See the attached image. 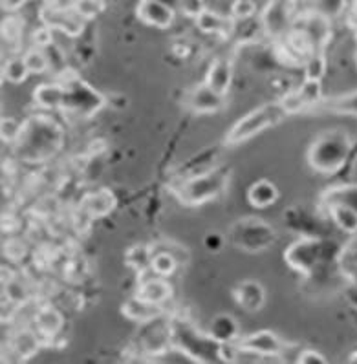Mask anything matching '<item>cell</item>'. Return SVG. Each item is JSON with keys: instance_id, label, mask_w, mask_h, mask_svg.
Instances as JSON below:
<instances>
[{"instance_id": "6da1fadb", "label": "cell", "mask_w": 357, "mask_h": 364, "mask_svg": "<svg viewBox=\"0 0 357 364\" xmlns=\"http://www.w3.org/2000/svg\"><path fill=\"white\" fill-rule=\"evenodd\" d=\"M352 150V139L344 130H324L308 149V165L321 174H334L346 163Z\"/></svg>"}, {"instance_id": "7a4b0ae2", "label": "cell", "mask_w": 357, "mask_h": 364, "mask_svg": "<svg viewBox=\"0 0 357 364\" xmlns=\"http://www.w3.org/2000/svg\"><path fill=\"white\" fill-rule=\"evenodd\" d=\"M229 174L231 172L228 167H220L198 176H189L174 189V194L181 203L189 207L203 205L206 202H211L224 193L228 187Z\"/></svg>"}, {"instance_id": "3957f363", "label": "cell", "mask_w": 357, "mask_h": 364, "mask_svg": "<svg viewBox=\"0 0 357 364\" xmlns=\"http://www.w3.org/2000/svg\"><path fill=\"white\" fill-rule=\"evenodd\" d=\"M286 117H288V112L280 105V101L279 103H267L255 108L250 114H245L240 121H237L235 127L229 130L228 136H225V145L231 146L247 141V139L258 136L266 129H272V127L282 123Z\"/></svg>"}, {"instance_id": "277c9868", "label": "cell", "mask_w": 357, "mask_h": 364, "mask_svg": "<svg viewBox=\"0 0 357 364\" xmlns=\"http://www.w3.org/2000/svg\"><path fill=\"white\" fill-rule=\"evenodd\" d=\"M323 258V242L319 238H301L288 247L284 260L292 269L310 274Z\"/></svg>"}, {"instance_id": "5b68a950", "label": "cell", "mask_w": 357, "mask_h": 364, "mask_svg": "<svg viewBox=\"0 0 357 364\" xmlns=\"http://www.w3.org/2000/svg\"><path fill=\"white\" fill-rule=\"evenodd\" d=\"M238 348L245 353H253V355L260 357H273L282 353L286 348V344L280 341V337L277 333L270 330H260L257 333L245 335L237 341Z\"/></svg>"}, {"instance_id": "8992f818", "label": "cell", "mask_w": 357, "mask_h": 364, "mask_svg": "<svg viewBox=\"0 0 357 364\" xmlns=\"http://www.w3.org/2000/svg\"><path fill=\"white\" fill-rule=\"evenodd\" d=\"M293 30L304 35L306 41L310 43L311 50L315 53L323 50L324 43L330 37V21H328V17L315 11V14L304 15V17L299 18L297 26L293 28Z\"/></svg>"}, {"instance_id": "52a82bcc", "label": "cell", "mask_w": 357, "mask_h": 364, "mask_svg": "<svg viewBox=\"0 0 357 364\" xmlns=\"http://www.w3.org/2000/svg\"><path fill=\"white\" fill-rule=\"evenodd\" d=\"M41 18H43L44 26L65 31L70 37H75L82 31V18L73 9H59L48 6L41 11Z\"/></svg>"}, {"instance_id": "ba28073f", "label": "cell", "mask_w": 357, "mask_h": 364, "mask_svg": "<svg viewBox=\"0 0 357 364\" xmlns=\"http://www.w3.org/2000/svg\"><path fill=\"white\" fill-rule=\"evenodd\" d=\"M174 9L167 6L161 0H139L136 15L139 21H143L149 26L159 28V30H167L174 22Z\"/></svg>"}, {"instance_id": "9c48e42d", "label": "cell", "mask_w": 357, "mask_h": 364, "mask_svg": "<svg viewBox=\"0 0 357 364\" xmlns=\"http://www.w3.org/2000/svg\"><path fill=\"white\" fill-rule=\"evenodd\" d=\"M186 105L194 114H215L224 108V95L216 94L213 88L202 82L187 94Z\"/></svg>"}, {"instance_id": "30bf717a", "label": "cell", "mask_w": 357, "mask_h": 364, "mask_svg": "<svg viewBox=\"0 0 357 364\" xmlns=\"http://www.w3.org/2000/svg\"><path fill=\"white\" fill-rule=\"evenodd\" d=\"M235 300L244 311L255 313L262 309L266 302V291H264L262 284L255 282V280H244L235 287Z\"/></svg>"}, {"instance_id": "8fae6325", "label": "cell", "mask_w": 357, "mask_h": 364, "mask_svg": "<svg viewBox=\"0 0 357 364\" xmlns=\"http://www.w3.org/2000/svg\"><path fill=\"white\" fill-rule=\"evenodd\" d=\"M194 21H196V26L200 31L218 35V37H229L235 31V22H237L231 15L216 14V11H209V9H203Z\"/></svg>"}, {"instance_id": "7c38bea8", "label": "cell", "mask_w": 357, "mask_h": 364, "mask_svg": "<svg viewBox=\"0 0 357 364\" xmlns=\"http://www.w3.org/2000/svg\"><path fill=\"white\" fill-rule=\"evenodd\" d=\"M207 335L218 344H231L237 343L240 338V330H238L237 318L229 313H220L211 321Z\"/></svg>"}, {"instance_id": "4fadbf2b", "label": "cell", "mask_w": 357, "mask_h": 364, "mask_svg": "<svg viewBox=\"0 0 357 364\" xmlns=\"http://www.w3.org/2000/svg\"><path fill=\"white\" fill-rule=\"evenodd\" d=\"M206 82L209 88L216 92L220 95H228L229 88H231V82H233V68H231V63L225 59H215L213 60V65L209 66L207 70V77Z\"/></svg>"}, {"instance_id": "5bb4252c", "label": "cell", "mask_w": 357, "mask_h": 364, "mask_svg": "<svg viewBox=\"0 0 357 364\" xmlns=\"http://www.w3.org/2000/svg\"><path fill=\"white\" fill-rule=\"evenodd\" d=\"M121 313L127 318H130V321L146 324V322L156 321L161 315V308H159V304H151V302H146V300H142L136 296V299L127 300L123 308H121Z\"/></svg>"}, {"instance_id": "9a60e30c", "label": "cell", "mask_w": 357, "mask_h": 364, "mask_svg": "<svg viewBox=\"0 0 357 364\" xmlns=\"http://www.w3.org/2000/svg\"><path fill=\"white\" fill-rule=\"evenodd\" d=\"M279 200V189L267 180H258L247 191V202L257 209H266Z\"/></svg>"}, {"instance_id": "2e32d148", "label": "cell", "mask_w": 357, "mask_h": 364, "mask_svg": "<svg viewBox=\"0 0 357 364\" xmlns=\"http://www.w3.org/2000/svg\"><path fill=\"white\" fill-rule=\"evenodd\" d=\"M136 296L142 300H146V302H151V304H164L165 300L171 296V286L167 284V280H164L161 277L156 274L154 279H149L145 282H142Z\"/></svg>"}, {"instance_id": "e0dca14e", "label": "cell", "mask_w": 357, "mask_h": 364, "mask_svg": "<svg viewBox=\"0 0 357 364\" xmlns=\"http://www.w3.org/2000/svg\"><path fill=\"white\" fill-rule=\"evenodd\" d=\"M66 97H68V90L60 85H41L33 92L35 103L43 108H50V110L65 107Z\"/></svg>"}, {"instance_id": "ac0fdd59", "label": "cell", "mask_w": 357, "mask_h": 364, "mask_svg": "<svg viewBox=\"0 0 357 364\" xmlns=\"http://www.w3.org/2000/svg\"><path fill=\"white\" fill-rule=\"evenodd\" d=\"M324 205H344L357 213V185H341L323 194Z\"/></svg>"}, {"instance_id": "d6986e66", "label": "cell", "mask_w": 357, "mask_h": 364, "mask_svg": "<svg viewBox=\"0 0 357 364\" xmlns=\"http://www.w3.org/2000/svg\"><path fill=\"white\" fill-rule=\"evenodd\" d=\"M331 220L336 222L339 229H343L348 235H356L357 232V213L350 207L344 205H328Z\"/></svg>"}, {"instance_id": "ffe728a7", "label": "cell", "mask_w": 357, "mask_h": 364, "mask_svg": "<svg viewBox=\"0 0 357 364\" xmlns=\"http://www.w3.org/2000/svg\"><path fill=\"white\" fill-rule=\"evenodd\" d=\"M317 107L324 108V110L337 112V114H348V116H357V90L350 92V94L339 95L330 101H321Z\"/></svg>"}, {"instance_id": "44dd1931", "label": "cell", "mask_w": 357, "mask_h": 364, "mask_svg": "<svg viewBox=\"0 0 357 364\" xmlns=\"http://www.w3.org/2000/svg\"><path fill=\"white\" fill-rule=\"evenodd\" d=\"M35 321H37V326H39V330L43 333L52 337V335H55L60 330V326H63V315L55 308H43L37 313Z\"/></svg>"}, {"instance_id": "7402d4cb", "label": "cell", "mask_w": 357, "mask_h": 364, "mask_svg": "<svg viewBox=\"0 0 357 364\" xmlns=\"http://www.w3.org/2000/svg\"><path fill=\"white\" fill-rule=\"evenodd\" d=\"M30 75V70L26 66V60L24 57H14V59H8L4 65V77L8 79L9 82H24Z\"/></svg>"}, {"instance_id": "603a6c76", "label": "cell", "mask_w": 357, "mask_h": 364, "mask_svg": "<svg viewBox=\"0 0 357 364\" xmlns=\"http://www.w3.org/2000/svg\"><path fill=\"white\" fill-rule=\"evenodd\" d=\"M176 258L172 257L171 253H167V251H159V253H156L151 260V269L154 271L158 277H171V274L174 273V269H176Z\"/></svg>"}, {"instance_id": "cb8c5ba5", "label": "cell", "mask_w": 357, "mask_h": 364, "mask_svg": "<svg viewBox=\"0 0 357 364\" xmlns=\"http://www.w3.org/2000/svg\"><path fill=\"white\" fill-rule=\"evenodd\" d=\"M161 2H165L174 11H180L183 17L189 18H196L206 9L203 0H161Z\"/></svg>"}, {"instance_id": "d4e9b609", "label": "cell", "mask_w": 357, "mask_h": 364, "mask_svg": "<svg viewBox=\"0 0 357 364\" xmlns=\"http://www.w3.org/2000/svg\"><path fill=\"white\" fill-rule=\"evenodd\" d=\"M297 92L301 94L306 108L317 107V105L323 101V88H321V81H310V79H306V81L301 85V88H297Z\"/></svg>"}, {"instance_id": "484cf974", "label": "cell", "mask_w": 357, "mask_h": 364, "mask_svg": "<svg viewBox=\"0 0 357 364\" xmlns=\"http://www.w3.org/2000/svg\"><path fill=\"white\" fill-rule=\"evenodd\" d=\"M304 72L306 79H310V81H321V79L324 77V73H326V59H324L323 52L311 53V55L306 59Z\"/></svg>"}, {"instance_id": "4316f807", "label": "cell", "mask_w": 357, "mask_h": 364, "mask_svg": "<svg viewBox=\"0 0 357 364\" xmlns=\"http://www.w3.org/2000/svg\"><path fill=\"white\" fill-rule=\"evenodd\" d=\"M114 207V196L110 193H100L90 196V202L86 203V209L90 210L92 216H105L108 215Z\"/></svg>"}, {"instance_id": "83f0119b", "label": "cell", "mask_w": 357, "mask_h": 364, "mask_svg": "<svg viewBox=\"0 0 357 364\" xmlns=\"http://www.w3.org/2000/svg\"><path fill=\"white\" fill-rule=\"evenodd\" d=\"M24 60H26V66L30 70V73H44L48 68H50V59H48L46 53L41 50V48H33L30 52L24 55Z\"/></svg>"}, {"instance_id": "f1b7e54d", "label": "cell", "mask_w": 357, "mask_h": 364, "mask_svg": "<svg viewBox=\"0 0 357 364\" xmlns=\"http://www.w3.org/2000/svg\"><path fill=\"white\" fill-rule=\"evenodd\" d=\"M73 11L81 18H94L103 9L101 0H73Z\"/></svg>"}, {"instance_id": "f546056e", "label": "cell", "mask_w": 357, "mask_h": 364, "mask_svg": "<svg viewBox=\"0 0 357 364\" xmlns=\"http://www.w3.org/2000/svg\"><path fill=\"white\" fill-rule=\"evenodd\" d=\"M257 14V4L253 0H235L231 6V17L235 21H247Z\"/></svg>"}, {"instance_id": "4dcf8cb0", "label": "cell", "mask_w": 357, "mask_h": 364, "mask_svg": "<svg viewBox=\"0 0 357 364\" xmlns=\"http://www.w3.org/2000/svg\"><path fill=\"white\" fill-rule=\"evenodd\" d=\"M280 105H282V107H284V110L288 112V116H292V114H297V112L304 110V108H306L304 101H302L301 94H299L297 90L288 92V94L282 97Z\"/></svg>"}, {"instance_id": "1f68e13d", "label": "cell", "mask_w": 357, "mask_h": 364, "mask_svg": "<svg viewBox=\"0 0 357 364\" xmlns=\"http://www.w3.org/2000/svg\"><path fill=\"white\" fill-rule=\"evenodd\" d=\"M22 127L14 119V117H4L2 119V139L4 141H15L21 137Z\"/></svg>"}, {"instance_id": "d6a6232c", "label": "cell", "mask_w": 357, "mask_h": 364, "mask_svg": "<svg viewBox=\"0 0 357 364\" xmlns=\"http://www.w3.org/2000/svg\"><path fill=\"white\" fill-rule=\"evenodd\" d=\"M33 43L39 48H46L52 43V28H39V30L33 31Z\"/></svg>"}, {"instance_id": "836d02e7", "label": "cell", "mask_w": 357, "mask_h": 364, "mask_svg": "<svg viewBox=\"0 0 357 364\" xmlns=\"http://www.w3.org/2000/svg\"><path fill=\"white\" fill-rule=\"evenodd\" d=\"M326 360H328L326 357L321 355V353L315 350H304L301 355L297 357V363H301V364H311V363L323 364V363H326Z\"/></svg>"}, {"instance_id": "e575fe53", "label": "cell", "mask_w": 357, "mask_h": 364, "mask_svg": "<svg viewBox=\"0 0 357 364\" xmlns=\"http://www.w3.org/2000/svg\"><path fill=\"white\" fill-rule=\"evenodd\" d=\"M33 341H35L33 335L26 333V331H24V333L18 335L17 341H15V344H17L18 353H31V350H30V348H26V344H28V343H33Z\"/></svg>"}, {"instance_id": "d590c367", "label": "cell", "mask_w": 357, "mask_h": 364, "mask_svg": "<svg viewBox=\"0 0 357 364\" xmlns=\"http://www.w3.org/2000/svg\"><path fill=\"white\" fill-rule=\"evenodd\" d=\"M26 2L28 0H2V6H4V9H8V11H15V9L22 8Z\"/></svg>"}, {"instance_id": "8d00e7d4", "label": "cell", "mask_w": 357, "mask_h": 364, "mask_svg": "<svg viewBox=\"0 0 357 364\" xmlns=\"http://www.w3.org/2000/svg\"><path fill=\"white\" fill-rule=\"evenodd\" d=\"M353 21H356V26H357V0H356V6H353Z\"/></svg>"}, {"instance_id": "74e56055", "label": "cell", "mask_w": 357, "mask_h": 364, "mask_svg": "<svg viewBox=\"0 0 357 364\" xmlns=\"http://www.w3.org/2000/svg\"><path fill=\"white\" fill-rule=\"evenodd\" d=\"M356 39H357V26H356Z\"/></svg>"}]
</instances>
